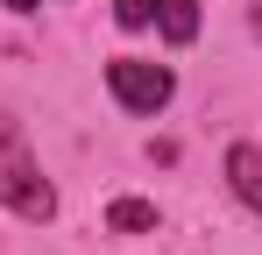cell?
<instances>
[{
	"label": "cell",
	"mask_w": 262,
	"mask_h": 255,
	"mask_svg": "<svg viewBox=\"0 0 262 255\" xmlns=\"http://www.w3.org/2000/svg\"><path fill=\"white\" fill-rule=\"evenodd\" d=\"M0 206L14 213V220H29V227L57 220V184L43 177L29 135H21V121H14L7 107H0Z\"/></svg>",
	"instance_id": "obj_1"
},
{
	"label": "cell",
	"mask_w": 262,
	"mask_h": 255,
	"mask_svg": "<svg viewBox=\"0 0 262 255\" xmlns=\"http://www.w3.org/2000/svg\"><path fill=\"white\" fill-rule=\"evenodd\" d=\"M106 92L128 107V114H163L177 92V71L170 64H149V57H114L106 64Z\"/></svg>",
	"instance_id": "obj_2"
},
{
	"label": "cell",
	"mask_w": 262,
	"mask_h": 255,
	"mask_svg": "<svg viewBox=\"0 0 262 255\" xmlns=\"http://www.w3.org/2000/svg\"><path fill=\"white\" fill-rule=\"evenodd\" d=\"M121 29H156L163 42H199V0H114Z\"/></svg>",
	"instance_id": "obj_3"
},
{
	"label": "cell",
	"mask_w": 262,
	"mask_h": 255,
	"mask_svg": "<svg viewBox=\"0 0 262 255\" xmlns=\"http://www.w3.org/2000/svg\"><path fill=\"white\" fill-rule=\"evenodd\" d=\"M227 192L262 220V142H234L227 149Z\"/></svg>",
	"instance_id": "obj_4"
},
{
	"label": "cell",
	"mask_w": 262,
	"mask_h": 255,
	"mask_svg": "<svg viewBox=\"0 0 262 255\" xmlns=\"http://www.w3.org/2000/svg\"><path fill=\"white\" fill-rule=\"evenodd\" d=\"M106 227L114 234H156V206L149 199H114L106 206Z\"/></svg>",
	"instance_id": "obj_5"
},
{
	"label": "cell",
	"mask_w": 262,
	"mask_h": 255,
	"mask_svg": "<svg viewBox=\"0 0 262 255\" xmlns=\"http://www.w3.org/2000/svg\"><path fill=\"white\" fill-rule=\"evenodd\" d=\"M7 7H14V14H36V7H43V0H7Z\"/></svg>",
	"instance_id": "obj_6"
},
{
	"label": "cell",
	"mask_w": 262,
	"mask_h": 255,
	"mask_svg": "<svg viewBox=\"0 0 262 255\" xmlns=\"http://www.w3.org/2000/svg\"><path fill=\"white\" fill-rule=\"evenodd\" d=\"M248 29H255V36H262V7H255V14H248Z\"/></svg>",
	"instance_id": "obj_7"
}]
</instances>
